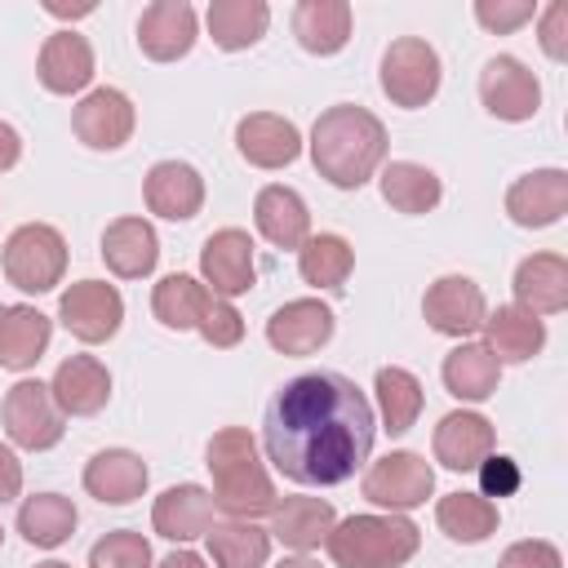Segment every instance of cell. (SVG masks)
Masks as SVG:
<instances>
[{
  "label": "cell",
  "mask_w": 568,
  "mask_h": 568,
  "mask_svg": "<svg viewBox=\"0 0 568 568\" xmlns=\"http://www.w3.org/2000/svg\"><path fill=\"white\" fill-rule=\"evenodd\" d=\"M373 435L377 422L368 395L333 368L288 377L262 408L266 462L302 488L346 484L368 462Z\"/></svg>",
  "instance_id": "obj_1"
},
{
  "label": "cell",
  "mask_w": 568,
  "mask_h": 568,
  "mask_svg": "<svg viewBox=\"0 0 568 568\" xmlns=\"http://www.w3.org/2000/svg\"><path fill=\"white\" fill-rule=\"evenodd\" d=\"M386 124L368 106L337 102L311 124V164L337 191H359L386 164Z\"/></svg>",
  "instance_id": "obj_2"
},
{
  "label": "cell",
  "mask_w": 568,
  "mask_h": 568,
  "mask_svg": "<svg viewBox=\"0 0 568 568\" xmlns=\"http://www.w3.org/2000/svg\"><path fill=\"white\" fill-rule=\"evenodd\" d=\"M204 466L213 475V501L226 519H257L275 510V484L248 426H222L204 448Z\"/></svg>",
  "instance_id": "obj_3"
},
{
  "label": "cell",
  "mask_w": 568,
  "mask_h": 568,
  "mask_svg": "<svg viewBox=\"0 0 568 568\" xmlns=\"http://www.w3.org/2000/svg\"><path fill=\"white\" fill-rule=\"evenodd\" d=\"M337 568H404L417 546L422 528L408 515H346L324 537Z\"/></svg>",
  "instance_id": "obj_4"
},
{
  "label": "cell",
  "mask_w": 568,
  "mask_h": 568,
  "mask_svg": "<svg viewBox=\"0 0 568 568\" xmlns=\"http://www.w3.org/2000/svg\"><path fill=\"white\" fill-rule=\"evenodd\" d=\"M67 257H71V248H67V240H62L58 226H49V222H22L4 240V248H0V271L22 293H49V288L62 284Z\"/></svg>",
  "instance_id": "obj_5"
},
{
  "label": "cell",
  "mask_w": 568,
  "mask_h": 568,
  "mask_svg": "<svg viewBox=\"0 0 568 568\" xmlns=\"http://www.w3.org/2000/svg\"><path fill=\"white\" fill-rule=\"evenodd\" d=\"M439 80H444V62H439V53H435L430 40H422V36H399V40L386 44L377 84H382V93H386L395 106H404V111L426 106V102L439 93Z\"/></svg>",
  "instance_id": "obj_6"
},
{
  "label": "cell",
  "mask_w": 568,
  "mask_h": 568,
  "mask_svg": "<svg viewBox=\"0 0 568 568\" xmlns=\"http://www.w3.org/2000/svg\"><path fill=\"white\" fill-rule=\"evenodd\" d=\"M0 422H4V435L9 444L27 448V453H44L53 448L67 426H62V408L53 404V390L49 382L40 377H22L4 390V404H0Z\"/></svg>",
  "instance_id": "obj_7"
},
{
  "label": "cell",
  "mask_w": 568,
  "mask_h": 568,
  "mask_svg": "<svg viewBox=\"0 0 568 568\" xmlns=\"http://www.w3.org/2000/svg\"><path fill=\"white\" fill-rule=\"evenodd\" d=\"M364 497L390 515H404L413 506H422L430 493H435V466L413 453V448H395L386 457H377L368 470H364Z\"/></svg>",
  "instance_id": "obj_8"
},
{
  "label": "cell",
  "mask_w": 568,
  "mask_h": 568,
  "mask_svg": "<svg viewBox=\"0 0 568 568\" xmlns=\"http://www.w3.org/2000/svg\"><path fill=\"white\" fill-rule=\"evenodd\" d=\"M58 320H62V328L75 342L98 346V342H111L120 333V324H124V297L106 280H75L58 297Z\"/></svg>",
  "instance_id": "obj_9"
},
{
  "label": "cell",
  "mask_w": 568,
  "mask_h": 568,
  "mask_svg": "<svg viewBox=\"0 0 568 568\" xmlns=\"http://www.w3.org/2000/svg\"><path fill=\"white\" fill-rule=\"evenodd\" d=\"M479 102L506 124H524L541 111V80L510 53H497L479 71Z\"/></svg>",
  "instance_id": "obj_10"
},
{
  "label": "cell",
  "mask_w": 568,
  "mask_h": 568,
  "mask_svg": "<svg viewBox=\"0 0 568 568\" xmlns=\"http://www.w3.org/2000/svg\"><path fill=\"white\" fill-rule=\"evenodd\" d=\"M200 284L213 297H240L257 284V262H253V240L240 226H222L204 240L200 248Z\"/></svg>",
  "instance_id": "obj_11"
},
{
  "label": "cell",
  "mask_w": 568,
  "mask_h": 568,
  "mask_svg": "<svg viewBox=\"0 0 568 568\" xmlns=\"http://www.w3.org/2000/svg\"><path fill=\"white\" fill-rule=\"evenodd\" d=\"M422 315H426V324L435 333L457 337V342H470V333L484 328L488 302H484V288L470 275H439L435 284H426Z\"/></svg>",
  "instance_id": "obj_12"
},
{
  "label": "cell",
  "mask_w": 568,
  "mask_h": 568,
  "mask_svg": "<svg viewBox=\"0 0 568 568\" xmlns=\"http://www.w3.org/2000/svg\"><path fill=\"white\" fill-rule=\"evenodd\" d=\"M133 124H138V111L129 102L124 89H93L75 102L71 111V133L89 146V151H120L129 138H133Z\"/></svg>",
  "instance_id": "obj_13"
},
{
  "label": "cell",
  "mask_w": 568,
  "mask_h": 568,
  "mask_svg": "<svg viewBox=\"0 0 568 568\" xmlns=\"http://www.w3.org/2000/svg\"><path fill=\"white\" fill-rule=\"evenodd\" d=\"M333 328H337V315H333L328 302H320V297H293V302H284V306L271 311L266 342L280 355H315L320 346H328Z\"/></svg>",
  "instance_id": "obj_14"
},
{
  "label": "cell",
  "mask_w": 568,
  "mask_h": 568,
  "mask_svg": "<svg viewBox=\"0 0 568 568\" xmlns=\"http://www.w3.org/2000/svg\"><path fill=\"white\" fill-rule=\"evenodd\" d=\"M568 213V173L564 169H532L506 186V217L524 231L555 226Z\"/></svg>",
  "instance_id": "obj_15"
},
{
  "label": "cell",
  "mask_w": 568,
  "mask_h": 568,
  "mask_svg": "<svg viewBox=\"0 0 568 568\" xmlns=\"http://www.w3.org/2000/svg\"><path fill=\"white\" fill-rule=\"evenodd\" d=\"M200 18L186 0H151L138 18V49L151 62H178L195 49Z\"/></svg>",
  "instance_id": "obj_16"
},
{
  "label": "cell",
  "mask_w": 568,
  "mask_h": 568,
  "mask_svg": "<svg viewBox=\"0 0 568 568\" xmlns=\"http://www.w3.org/2000/svg\"><path fill=\"white\" fill-rule=\"evenodd\" d=\"M142 200L164 222H191L204 209V178L186 160H160L142 178Z\"/></svg>",
  "instance_id": "obj_17"
},
{
  "label": "cell",
  "mask_w": 568,
  "mask_h": 568,
  "mask_svg": "<svg viewBox=\"0 0 568 568\" xmlns=\"http://www.w3.org/2000/svg\"><path fill=\"white\" fill-rule=\"evenodd\" d=\"M235 151L253 169H288L302 155V129L275 111H248L235 124Z\"/></svg>",
  "instance_id": "obj_18"
},
{
  "label": "cell",
  "mask_w": 568,
  "mask_h": 568,
  "mask_svg": "<svg viewBox=\"0 0 568 568\" xmlns=\"http://www.w3.org/2000/svg\"><path fill=\"white\" fill-rule=\"evenodd\" d=\"M213 524H217V501H213V493L200 488V484H173V488H164V493L155 497V506H151V528H155L164 541H178V546L204 537Z\"/></svg>",
  "instance_id": "obj_19"
},
{
  "label": "cell",
  "mask_w": 568,
  "mask_h": 568,
  "mask_svg": "<svg viewBox=\"0 0 568 568\" xmlns=\"http://www.w3.org/2000/svg\"><path fill=\"white\" fill-rule=\"evenodd\" d=\"M49 390H53V404L62 408V417H93L111 399V373L98 355H67L53 368Z\"/></svg>",
  "instance_id": "obj_20"
},
{
  "label": "cell",
  "mask_w": 568,
  "mask_h": 568,
  "mask_svg": "<svg viewBox=\"0 0 568 568\" xmlns=\"http://www.w3.org/2000/svg\"><path fill=\"white\" fill-rule=\"evenodd\" d=\"M515 306L528 315H559L568 306V257L564 253H528L515 266Z\"/></svg>",
  "instance_id": "obj_21"
},
{
  "label": "cell",
  "mask_w": 568,
  "mask_h": 568,
  "mask_svg": "<svg viewBox=\"0 0 568 568\" xmlns=\"http://www.w3.org/2000/svg\"><path fill=\"white\" fill-rule=\"evenodd\" d=\"M151 470L133 448H102L84 462V493L102 506H129L146 493Z\"/></svg>",
  "instance_id": "obj_22"
},
{
  "label": "cell",
  "mask_w": 568,
  "mask_h": 568,
  "mask_svg": "<svg viewBox=\"0 0 568 568\" xmlns=\"http://www.w3.org/2000/svg\"><path fill=\"white\" fill-rule=\"evenodd\" d=\"M36 80L49 89V93H80L89 89L93 80V44L80 36V31H53L44 44H40V58H36Z\"/></svg>",
  "instance_id": "obj_23"
},
{
  "label": "cell",
  "mask_w": 568,
  "mask_h": 568,
  "mask_svg": "<svg viewBox=\"0 0 568 568\" xmlns=\"http://www.w3.org/2000/svg\"><path fill=\"white\" fill-rule=\"evenodd\" d=\"M98 253H102V262H106L111 275L142 280L160 262V235H155V226L146 217H115V222H106Z\"/></svg>",
  "instance_id": "obj_24"
},
{
  "label": "cell",
  "mask_w": 568,
  "mask_h": 568,
  "mask_svg": "<svg viewBox=\"0 0 568 568\" xmlns=\"http://www.w3.org/2000/svg\"><path fill=\"white\" fill-rule=\"evenodd\" d=\"M430 448H435V462H439L444 470H457V475H462V470H475V466L493 453V422H488L484 413L453 408V413L439 417Z\"/></svg>",
  "instance_id": "obj_25"
},
{
  "label": "cell",
  "mask_w": 568,
  "mask_h": 568,
  "mask_svg": "<svg viewBox=\"0 0 568 568\" xmlns=\"http://www.w3.org/2000/svg\"><path fill=\"white\" fill-rule=\"evenodd\" d=\"M53 337V320L27 302L0 306V368L9 373H27L40 364V355L49 351Z\"/></svg>",
  "instance_id": "obj_26"
},
{
  "label": "cell",
  "mask_w": 568,
  "mask_h": 568,
  "mask_svg": "<svg viewBox=\"0 0 568 568\" xmlns=\"http://www.w3.org/2000/svg\"><path fill=\"white\" fill-rule=\"evenodd\" d=\"M355 27V9L346 0H297L293 4V36L306 53L333 58L346 49Z\"/></svg>",
  "instance_id": "obj_27"
},
{
  "label": "cell",
  "mask_w": 568,
  "mask_h": 568,
  "mask_svg": "<svg viewBox=\"0 0 568 568\" xmlns=\"http://www.w3.org/2000/svg\"><path fill=\"white\" fill-rule=\"evenodd\" d=\"M253 222L266 235V244L275 248H302L311 240V209L293 186H262L253 200Z\"/></svg>",
  "instance_id": "obj_28"
},
{
  "label": "cell",
  "mask_w": 568,
  "mask_h": 568,
  "mask_svg": "<svg viewBox=\"0 0 568 568\" xmlns=\"http://www.w3.org/2000/svg\"><path fill=\"white\" fill-rule=\"evenodd\" d=\"M439 377H444V390L462 404H484L488 395H497V382H501V364L497 355L484 346V342H457L444 364H439Z\"/></svg>",
  "instance_id": "obj_29"
},
{
  "label": "cell",
  "mask_w": 568,
  "mask_h": 568,
  "mask_svg": "<svg viewBox=\"0 0 568 568\" xmlns=\"http://www.w3.org/2000/svg\"><path fill=\"white\" fill-rule=\"evenodd\" d=\"M333 524H337V515H333V506L324 497H284V501H275L266 532H271V541L306 555V550L324 546Z\"/></svg>",
  "instance_id": "obj_30"
},
{
  "label": "cell",
  "mask_w": 568,
  "mask_h": 568,
  "mask_svg": "<svg viewBox=\"0 0 568 568\" xmlns=\"http://www.w3.org/2000/svg\"><path fill=\"white\" fill-rule=\"evenodd\" d=\"M484 346L497 355V364H528L546 346V320L510 306H497L484 315Z\"/></svg>",
  "instance_id": "obj_31"
},
{
  "label": "cell",
  "mask_w": 568,
  "mask_h": 568,
  "mask_svg": "<svg viewBox=\"0 0 568 568\" xmlns=\"http://www.w3.org/2000/svg\"><path fill=\"white\" fill-rule=\"evenodd\" d=\"M204 27H209L213 44L226 53L253 49L271 27V4L266 0H213L204 9Z\"/></svg>",
  "instance_id": "obj_32"
},
{
  "label": "cell",
  "mask_w": 568,
  "mask_h": 568,
  "mask_svg": "<svg viewBox=\"0 0 568 568\" xmlns=\"http://www.w3.org/2000/svg\"><path fill=\"white\" fill-rule=\"evenodd\" d=\"M382 200L395 209V213H408V217H422L430 213L439 200H444V182L435 169L417 164V160H390L382 164Z\"/></svg>",
  "instance_id": "obj_33"
},
{
  "label": "cell",
  "mask_w": 568,
  "mask_h": 568,
  "mask_svg": "<svg viewBox=\"0 0 568 568\" xmlns=\"http://www.w3.org/2000/svg\"><path fill=\"white\" fill-rule=\"evenodd\" d=\"M75 524H80L75 501L62 493H36L18 506V532L27 546H40V550H58L62 541H71Z\"/></svg>",
  "instance_id": "obj_34"
},
{
  "label": "cell",
  "mask_w": 568,
  "mask_h": 568,
  "mask_svg": "<svg viewBox=\"0 0 568 568\" xmlns=\"http://www.w3.org/2000/svg\"><path fill=\"white\" fill-rule=\"evenodd\" d=\"M213 568H262L271 559V532L253 519H217L204 532Z\"/></svg>",
  "instance_id": "obj_35"
},
{
  "label": "cell",
  "mask_w": 568,
  "mask_h": 568,
  "mask_svg": "<svg viewBox=\"0 0 568 568\" xmlns=\"http://www.w3.org/2000/svg\"><path fill=\"white\" fill-rule=\"evenodd\" d=\"M351 271H355V248H351V240L337 235V231H320V235H311V240L297 248V275H302V284H311V288L337 293V288L351 280Z\"/></svg>",
  "instance_id": "obj_36"
},
{
  "label": "cell",
  "mask_w": 568,
  "mask_h": 568,
  "mask_svg": "<svg viewBox=\"0 0 568 568\" xmlns=\"http://www.w3.org/2000/svg\"><path fill=\"white\" fill-rule=\"evenodd\" d=\"M435 524H439L444 537H453L462 546H479L497 532V501H488L484 493L457 488V493L435 501Z\"/></svg>",
  "instance_id": "obj_37"
},
{
  "label": "cell",
  "mask_w": 568,
  "mask_h": 568,
  "mask_svg": "<svg viewBox=\"0 0 568 568\" xmlns=\"http://www.w3.org/2000/svg\"><path fill=\"white\" fill-rule=\"evenodd\" d=\"M373 390H377L382 430H386V435H404V430H413V422H417V413H422V404H426L422 382H417L408 368L386 364V368H377Z\"/></svg>",
  "instance_id": "obj_38"
},
{
  "label": "cell",
  "mask_w": 568,
  "mask_h": 568,
  "mask_svg": "<svg viewBox=\"0 0 568 568\" xmlns=\"http://www.w3.org/2000/svg\"><path fill=\"white\" fill-rule=\"evenodd\" d=\"M209 302H213V293H209L195 275H182V271L164 275V280L151 288V311H155V320H160L164 328H178V333H182V328H195Z\"/></svg>",
  "instance_id": "obj_39"
},
{
  "label": "cell",
  "mask_w": 568,
  "mask_h": 568,
  "mask_svg": "<svg viewBox=\"0 0 568 568\" xmlns=\"http://www.w3.org/2000/svg\"><path fill=\"white\" fill-rule=\"evenodd\" d=\"M89 568H155L151 541L138 528H115V532H106V537L93 541Z\"/></svg>",
  "instance_id": "obj_40"
},
{
  "label": "cell",
  "mask_w": 568,
  "mask_h": 568,
  "mask_svg": "<svg viewBox=\"0 0 568 568\" xmlns=\"http://www.w3.org/2000/svg\"><path fill=\"white\" fill-rule=\"evenodd\" d=\"M195 333H200L213 351H231V346H240V337H244V315H240L226 297H213V302L204 306Z\"/></svg>",
  "instance_id": "obj_41"
},
{
  "label": "cell",
  "mask_w": 568,
  "mask_h": 568,
  "mask_svg": "<svg viewBox=\"0 0 568 568\" xmlns=\"http://www.w3.org/2000/svg\"><path fill=\"white\" fill-rule=\"evenodd\" d=\"M470 13H475V22H479L484 31L510 36V31H519L524 22L537 18V4H532V0H475Z\"/></svg>",
  "instance_id": "obj_42"
},
{
  "label": "cell",
  "mask_w": 568,
  "mask_h": 568,
  "mask_svg": "<svg viewBox=\"0 0 568 568\" xmlns=\"http://www.w3.org/2000/svg\"><path fill=\"white\" fill-rule=\"evenodd\" d=\"M475 475H479V493H484L488 501H493V497H510V493H519V484H524L519 462L506 457V453H488V457L475 466Z\"/></svg>",
  "instance_id": "obj_43"
},
{
  "label": "cell",
  "mask_w": 568,
  "mask_h": 568,
  "mask_svg": "<svg viewBox=\"0 0 568 568\" xmlns=\"http://www.w3.org/2000/svg\"><path fill=\"white\" fill-rule=\"evenodd\" d=\"M497 568H564V555L546 537H524V541H510L501 550Z\"/></svg>",
  "instance_id": "obj_44"
},
{
  "label": "cell",
  "mask_w": 568,
  "mask_h": 568,
  "mask_svg": "<svg viewBox=\"0 0 568 568\" xmlns=\"http://www.w3.org/2000/svg\"><path fill=\"white\" fill-rule=\"evenodd\" d=\"M541 53L550 58V62H564L568 58V4L564 0H555V4H546V13H541Z\"/></svg>",
  "instance_id": "obj_45"
},
{
  "label": "cell",
  "mask_w": 568,
  "mask_h": 568,
  "mask_svg": "<svg viewBox=\"0 0 568 568\" xmlns=\"http://www.w3.org/2000/svg\"><path fill=\"white\" fill-rule=\"evenodd\" d=\"M22 493V462L9 444H0V506Z\"/></svg>",
  "instance_id": "obj_46"
},
{
  "label": "cell",
  "mask_w": 568,
  "mask_h": 568,
  "mask_svg": "<svg viewBox=\"0 0 568 568\" xmlns=\"http://www.w3.org/2000/svg\"><path fill=\"white\" fill-rule=\"evenodd\" d=\"M18 160H22V133L0 120V173H9Z\"/></svg>",
  "instance_id": "obj_47"
},
{
  "label": "cell",
  "mask_w": 568,
  "mask_h": 568,
  "mask_svg": "<svg viewBox=\"0 0 568 568\" xmlns=\"http://www.w3.org/2000/svg\"><path fill=\"white\" fill-rule=\"evenodd\" d=\"M155 568H209V564H204V555H195V550H173V555H164Z\"/></svg>",
  "instance_id": "obj_48"
},
{
  "label": "cell",
  "mask_w": 568,
  "mask_h": 568,
  "mask_svg": "<svg viewBox=\"0 0 568 568\" xmlns=\"http://www.w3.org/2000/svg\"><path fill=\"white\" fill-rule=\"evenodd\" d=\"M44 13H53V18H84V13H93V4H75V9H67V4H44Z\"/></svg>",
  "instance_id": "obj_49"
},
{
  "label": "cell",
  "mask_w": 568,
  "mask_h": 568,
  "mask_svg": "<svg viewBox=\"0 0 568 568\" xmlns=\"http://www.w3.org/2000/svg\"><path fill=\"white\" fill-rule=\"evenodd\" d=\"M275 568H324L320 559H311V555H288V559H280Z\"/></svg>",
  "instance_id": "obj_50"
},
{
  "label": "cell",
  "mask_w": 568,
  "mask_h": 568,
  "mask_svg": "<svg viewBox=\"0 0 568 568\" xmlns=\"http://www.w3.org/2000/svg\"><path fill=\"white\" fill-rule=\"evenodd\" d=\"M36 568H71V564H62V559H44V564H36Z\"/></svg>",
  "instance_id": "obj_51"
},
{
  "label": "cell",
  "mask_w": 568,
  "mask_h": 568,
  "mask_svg": "<svg viewBox=\"0 0 568 568\" xmlns=\"http://www.w3.org/2000/svg\"><path fill=\"white\" fill-rule=\"evenodd\" d=\"M0 546H4V528H0Z\"/></svg>",
  "instance_id": "obj_52"
}]
</instances>
